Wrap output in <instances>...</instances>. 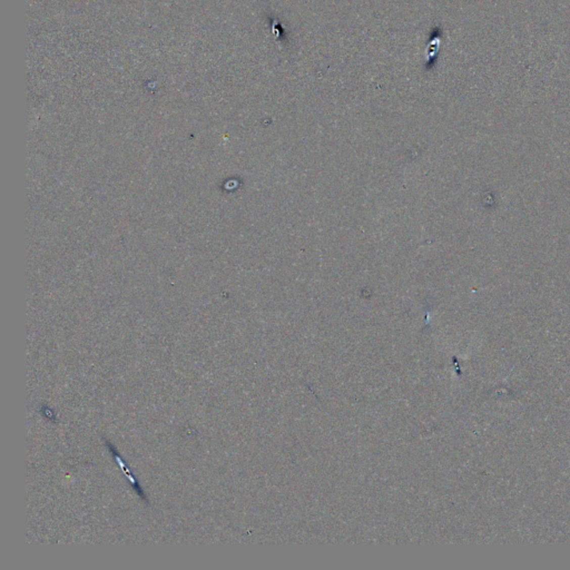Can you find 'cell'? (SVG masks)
<instances>
[{"label": "cell", "mask_w": 570, "mask_h": 570, "mask_svg": "<svg viewBox=\"0 0 570 570\" xmlns=\"http://www.w3.org/2000/svg\"><path fill=\"white\" fill-rule=\"evenodd\" d=\"M439 39H432L431 42L429 43V46L426 48V58L429 57V59H431L432 57L435 56L437 51H438V47H439Z\"/></svg>", "instance_id": "6da1fadb"}]
</instances>
